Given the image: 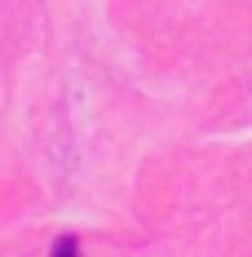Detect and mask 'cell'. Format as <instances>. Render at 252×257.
Listing matches in <instances>:
<instances>
[{"label": "cell", "mask_w": 252, "mask_h": 257, "mask_svg": "<svg viewBox=\"0 0 252 257\" xmlns=\"http://www.w3.org/2000/svg\"><path fill=\"white\" fill-rule=\"evenodd\" d=\"M49 257H80V235H58Z\"/></svg>", "instance_id": "1"}]
</instances>
